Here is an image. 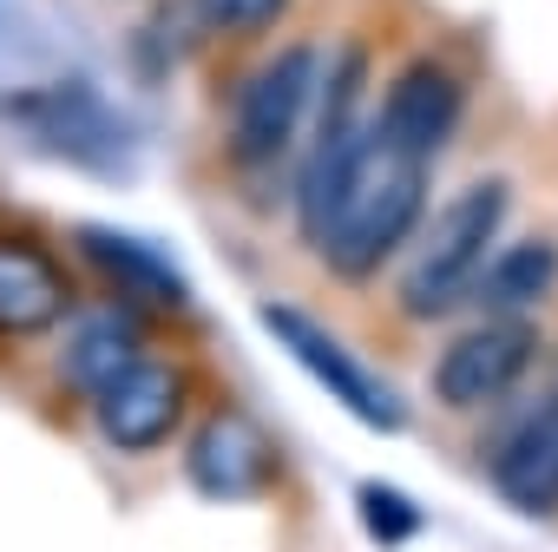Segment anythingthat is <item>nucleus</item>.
I'll return each mask as SVG.
<instances>
[{
  "label": "nucleus",
  "instance_id": "1",
  "mask_svg": "<svg viewBox=\"0 0 558 552\" xmlns=\"http://www.w3.org/2000/svg\"><path fill=\"white\" fill-rule=\"evenodd\" d=\"M427 165H434V158L395 145V139L375 132V119H368V139H362V152H355L342 191H336V204L323 211V224H316V237H310L342 284H368V276L421 230L427 178H434Z\"/></svg>",
  "mask_w": 558,
  "mask_h": 552
},
{
  "label": "nucleus",
  "instance_id": "2",
  "mask_svg": "<svg viewBox=\"0 0 558 552\" xmlns=\"http://www.w3.org/2000/svg\"><path fill=\"white\" fill-rule=\"evenodd\" d=\"M506 204H512L506 178H473V184L427 224L414 263L401 269V310H408V316L440 323V316H453V310L473 297L480 269H486V256H493V237H499V224H506Z\"/></svg>",
  "mask_w": 558,
  "mask_h": 552
},
{
  "label": "nucleus",
  "instance_id": "3",
  "mask_svg": "<svg viewBox=\"0 0 558 552\" xmlns=\"http://www.w3.org/2000/svg\"><path fill=\"white\" fill-rule=\"evenodd\" d=\"M316 99H323V53L316 47H283L276 60H263L230 106V158L243 171L290 158L316 119Z\"/></svg>",
  "mask_w": 558,
  "mask_h": 552
},
{
  "label": "nucleus",
  "instance_id": "4",
  "mask_svg": "<svg viewBox=\"0 0 558 552\" xmlns=\"http://www.w3.org/2000/svg\"><path fill=\"white\" fill-rule=\"evenodd\" d=\"M362 93H368V53L362 47H342L336 67H323V99H316V119H310V152H303V171H296V224L316 237L323 211L336 204L362 139H368V112H362Z\"/></svg>",
  "mask_w": 558,
  "mask_h": 552
},
{
  "label": "nucleus",
  "instance_id": "5",
  "mask_svg": "<svg viewBox=\"0 0 558 552\" xmlns=\"http://www.w3.org/2000/svg\"><path fill=\"white\" fill-rule=\"evenodd\" d=\"M263 329L283 343L296 362H303V375L310 382H323V395L336 401V408H349L362 428H375V434H395L401 421H408V408H401V395L368 369V362H355L316 316H303V310H290V303H269L263 310Z\"/></svg>",
  "mask_w": 558,
  "mask_h": 552
},
{
  "label": "nucleus",
  "instance_id": "6",
  "mask_svg": "<svg viewBox=\"0 0 558 552\" xmlns=\"http://www.w3.org/2000/svg\"><path fill=\"white\" fill-rule=\"evenodd\" d=\"M538 362V329L525 316H493L480 329H460L440 362H434V395L440 408H493L512 395Z\"/></svg>",
  "mask_w": 558,
  "mask_h": 552
},
{
  "label": "nucleus",
  "instance_id": "7",
  "mask_svg": "<svg viewBox=\"0 0 558 552\" xmlns=\"http://www.w3.org/2000/svg\"><path fill=\"white\" fill-rule=\"evenodd\" d=\"M184 408H191V375L165 356H138L125 375H112L99 395H93V415H99V434L119 447V454H151L165 447L178 428H184Z\"/></svg>",
  "mask_w": 558,
  "mask_h": 552
},
{
  "label": "nucleus",
  "instance_id": "8",
  "mask_svg": "<svg viewBox=\"0 0 558 552\" xmlns=\"http://www.w3.org/2000/svg\"><path fill=\"white\" fill-rule=\"evenodd\" d=\"M66 316H73L66 263L27 230H0V336L27 343V336L60 329Z\"/></svg>",
  "mask_w": 558,
  "mask_h": 552
},
{
  "label": "nucleus",
  "instance_id": "9",
  "mask_svg": "<svg viewBox=\"0 0 558 552\" xmlns=\"http://www.w3.org/2000/svg\"><path fill=\"white\" fill-rule=\"evenodd\" d=\"M184 467H191L204 500H256L276 473V454H269V434L243 408H217L197 421Z\"/></svg>",
  "mask_w": 558,
  "mask_h": 552
},
{
  "label": "nucleus",
  "instance_id": "10",
  "mask_svg": "<svg viewBox=\"0 0 558 552\" xmlns=\"http://www.w3.org/2000/svg\"><path fill=\"white\" fill-rule=\"evenodd\" d=\"M80 256L93 263V276L132 310H184L191 303V284L178 276V263L165 250H151L145 237H125L112 224H80Z\"/></svg>",
  "mask_w": 558,
  "mask_h": 552
},
{
  "label": "nucleus",
  "instance_id": "11",
  "mask_svg": "<svg viewBox=\"0 0 558 552\" xmlns=\"http://www.w3.org/2000/svg\"><path fill=\"white\" fill-rule=\"evenodd\" d=\"M460 112H466L460 80H453L440 60H414V67H401L395 86L381 93V106H375V132H388L395 145L434 158V152L460 132Z\"/></svg>",
  "mask_w": 558,
  "mask_h": 552
},
{
  "label": "nucleus",
  "instance_id": "12",
  "mask_svg": "<svg viewBox=\"0 0 558 552\" xmlns=\"http://www.w3.org/2000/svg\"><path fill=\"white\" fill-rule=\"evenodd\" d=\"M486 480L519 513H558V395H545L532 415L506 428V441L486 460Z\"/></svg>",
  "mask_w": 558,
  "mask_h": 552
},
{
  "label": "nucleus",
  "instance_id": "13",
  "mask_svg": "<svg viewBox=\"0 0 558 552\" xmlns=\"http://www.w3.org/2000/svg\"><path fill=\"white\" fill-rule=\"evenodd\" d=\"M145 329H151V316L132 310V303H106V310L80 316L60 343V382L93 401L112 375H125L145 356Z\"/></svg>",
  "mask_w": 558,
  "mask_h": 552
},
{
  "label": "nucleus",
  "instance_id": "14",
  "mask_svg": "<svg viewBox=\"0 0 558 552\" xmlns=\"http://www.w3.org/2000/svg\"><path fill=\"white\" fill-rule=\"evenodd\" d=\"M551 276H558V250L551 243H512L506 256H486L473 297L486 310H499V316H525L551 290Z\"/></svg>",
  "mask_w": 558,
  "mask_h": 552
},
{
  "label": "nucleus",
  "instance_id": "15",
  "mask_svg": "<svg viewBox=\"0 0 558 552\" xmlns=\"http://www.w3.org/2000/svg\"><path fill=\"white\" fill-rule=\"evenodd\" d=\"M34 125L53 139V145H66V152H80V158H119V125H112V112L86 93V86H66V93H47V99H34Z\"/></svg>",
  "mask_w": 558,
  "mask_h": 552
},
{
  "label": "nucleus",
  "instance_id": "16",
  "mask_svg": "<svg viewBox=\"0 0 558 552\" xmlns=\"http://www.w3.org/2000/svg\"><path fill=\"white\" fill-rule=\"evenodd\" d=\"M283 8H290V0H184L191 27L210 34V40H250V34L283 21Z\"/></svg>",
  "mask_w": 558,
  "mask_h": 552
},
{
  "label": "nucleus",
  "instance_id": "17",
  "mask_svg": "<svg viewBox=\"0 0 558 552\" xmlns=\"http://www.w3.org/2000/svg\"><path fill=\"white\" fill-rule=\"evenodd\" d=\"M355 513H362L368 539H381V545H401V539H414V532H421V506H414V500H401L388 480H368V487L355 493Z\"/></svg>",
  "mask_w": 558,
  "mask_h": 552
},
{
  "label": "nucleus",
  "instance_id": "18",
  "mask_svg": "<svg viewBox=\"0 0 558 552\" xmlns=\"http://www.w3.org/2000/svg\"><path fill=\"white\" fill-rule=\"evenodd\" d=\"M551 395H558V382H551Z\"/></svg>",
  "mask_w": 558,
  "mask_h": 552
}]
</instances>
